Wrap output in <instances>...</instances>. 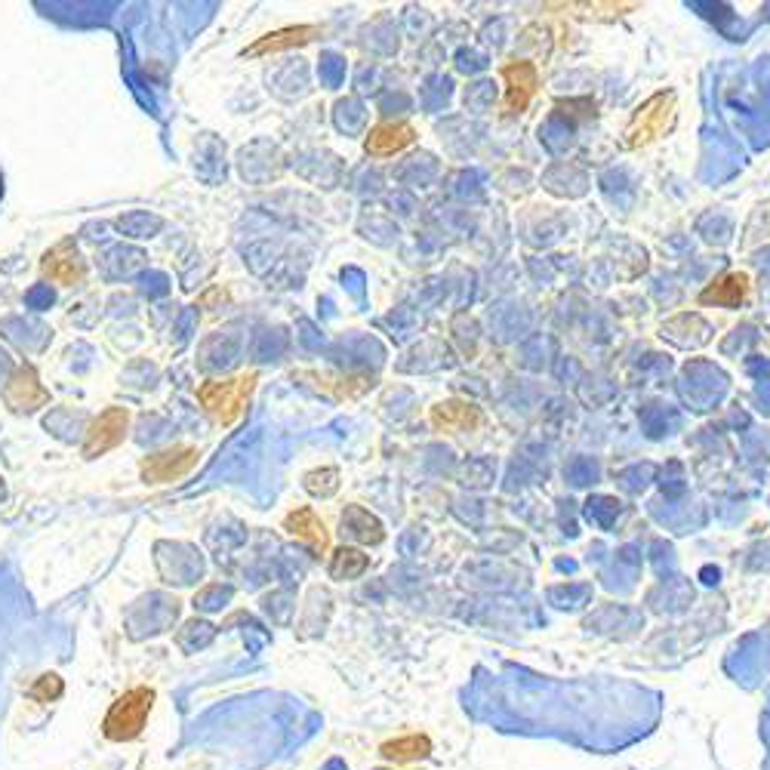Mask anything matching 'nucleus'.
<instances>
[{"instance_id": "1", "label": "nucleus", "mask_w": 770, "mask_h": 770, "mask_svg": "<svg viewBox=\"0 0 770 770\" xmlns=\"http://www.w3.org/2000/svg\"><path fill=\"white\" fill-rule=\"evenodd\" d=\"M256 382H260L256 370H246V373H238L231 379H210L197 389V401L214 423L234 426L256 392Z\"/></svg>"}, {"instance_id": "2", "label": "nucleus", "mask_w": 770, "mask_h": 770, "mask_svg": "<svg viewBox=\"0 0 770 770\" xmlns=\"http://www.w3.org/2000/svg\"><path fill=\"white\" fill-rule=\"evenodd\" d=\"M675 117H678V99L673 90L666 93H654L647 102H641L639 112L632 115L629 127H625V146L629 148H644L656 142L659 136L675 127Z\"/></svg>"}, {"instance_id": "3", "label": "nucleus", "mask_w": 770, "mask_h": 770, "mask_svg": "<svg viewBox=\"0 0 770 770\" xmlns=\"http://www.w3.org/2000/svg\"><path fill=\"white\" fill-rule=\"evenodd\" d=\"M154 705V690L151 688H133L127 690L120 700H117L108 715H105V724H102V734L112 739V743H127V739H136L142 734L146 727L148 712Z\"/></svg>"}, {"instance_id": "4", "label": "nucleus", "mask_w": 770, "mask_h": 770, "mask_svg": "<svg viewBox=\"0 0 770 770\" xmlns=\"http://www.w3.org/2000/svg\"><path fill=\"white\" fill-rule=\"evenodd\" d=\"M499 78L506 81V99H503V115L515 117L525 115L530 108V102L537 99L542 87L540 68L527 59H515V62H506L499 68Z\"/></svg>"}, {"instance_id": "5", "label": "nucleus", "mask_w": 770, "mask_h": 770, "mask_svg": "<svg viewBox=\"0 0 770 770\" xmlns=\"http://www.w3.org/2000/svg\"><path fill=\"white\" fill-rule=\"evenodd\" d=\"M127 428H130V410L105 407L87 428V438H83L81 447L83 457L96 459L102 453H108V450H115L117 444H124V438H127Z\"/></svg>"}, {"instance_id": "6", "label": "nucleus", "mask_w": 770, "mask_h": 770, "mask_svg": "<svg viewBox=\"0 0 770 770\" xmlns=\"http://www.w3.org/2000/svg\"><path fill=\"white\" fill-rule=\"evenodd\" d=\"M197 453L195 447H170V450H161V453H151L139 462V475L146 484H173L185 478L192 469L197 466Z\"/></svg>"}, {"instance_id": "7", "label": "nucleus", "mask_w": 770, "mask_h": 770, "mask_svg": "<svg viewBox=\"0 0 770 770\" xmlns=\"http://www.w3.org/2000/svg\"><path fill=\"white\" fill-rule=\"evenodd\" d=\"M41 275L53 280V284H62V287H78L87 278V265H83L78 246L71 244V241H62V244H56L44 256Z\"/></svg>"}, {"instance_id": "8", "label": "nucleus", "mask_w": 770, "mask_h": 770, "mask_svg": "<svg viewBox=\"0 0 770 770\" xmlns=\"http://www.w3.org/2000/svg\"><path fill=\"white\" fill-rule=\"evenodd\" d=\"M428 420H432V426L438 428V432H447V435L478 432V428L484 426V413H481V407L469 404V401H457V398L435 404L432 413H428Z\"/></svg>"}, {"instance_id": "9", "label": "nucleus", "mask_w": 770, "mask_h": 770, "mask_svg": "<svg viewBox=\"0 0 770 770\" xmlns=\"http://www.w3.org/2000/svg\"><path fill=\"white\" fill-rule=\"evenodd\" d=\"M3 401H7V407H13L16 413H32V410L47 404L49 392L41 386L34 367H19L13 379L7 382V389H3Z\"/></svg>"}, {"instance_id": "10", "label": "nucleus", "mask_w": 770, "mask_h": 770, "mask_svg": "<svg viewBox=\"0 0 770 770\" xmlns=\"http://www.w3.org/2000/svg\"><path fill=\"white\" fill-rule=\"evenodd\" d=\"M416 142V130L404 124V120H386L377 124L373 130L367 133L364 139V151L373 154V158H392L398 151H404Z\"/></svg>"}, {"instance_id": "11", "label": "nucleus", "mask_w": 770, "mask_h": 770, "mask_svg": "<svg viewBox=\"0 0 770 770\" xmlns=\"http://www.w3.org/2000/svg\"><path fill=\"white\" fill-rule=\"evenodd\" d=\"M284 530L290 533V537H296L299 542H306L312 552H318V555H327L330 549V530L324 527V521L318 518V512L309 506L302 508H294L287 518H284Z\"/></svg>"}, {"instance_id": "12", "label": "nucleus", "mask_w": 770, "mask_h": 770, "mask_svg": "<svg viewBox=\"0 0 770 770\" xmlns=\"http://www.w3.org/2000/svg\"><path fill=\"white\" fill-rule=\"evenodd\" d=\"M752 290V280L746 272H727L719 280H712L700 294L703 306H719V309H739L746 302V296Z\"/></svg>"}, {"instance_id": "13", "label": "nucleus", "mask_w": 770, "mask_h": 770, "mask_svg": "<svg viewBox=\"0 0 770 770\" xmlns=\"http://www.w3.org/2000/svg\"><path fill=\"white\" fill-rule=\"evenodd\" d=\"M318 34H321L318 25H290V28H280V32H272V34H265V37H260L253 47L244 49V56L256 59V56H268V53H280V49L306 47V44H312Z\"/></svg>"}, {"instance_id": "14", "label": "nucleus", "mask_w": 770, "mask_h": 770, "mask_svg": "<svg viewBox=\"0 0 770 770\" xmlns=\"http://www.w3.org/2000/svg\"><path fill=\"white\" fill-rule=\"evenodd\" d=\"M343 527L355 537V540H361V542H382L386 540V530H382V525H379V518H373L370 512H364L361 506H352L348 512L343 515Z\"/></svg>"}, {"instance_id": "15", "label": "nucleus", "mask_w": 770, "mask_h": 770, "mask_svg": "<svg viewBox=\"0 0 770 770\" xmlns=\"http://www.w3.org/2000/svg\"><path fill=\"white\" fill-rule=\"evenodd\" d=\"M367 567H370V558L364 555L361 549L343 545V549L333 555V561H330V576H333V579H355V576H361Z\"/></svg>"}, {"instance_id": "16", "label": "nucleus", "mask_w": 770, "mask_h": 770, "mask_svg": "<svg viewBox=\"0 0 770 770\" xmlns=\"http://www.w3.org/2000/svg\"><path fill=\"white\" fill-rule=\"evenodd\" d=\"M428 752H432L428 737H401L382 746V755H386L389 761H398V765H404V761H416V758H426Z\"/></svg>"}, {"instance_id": "17", "label": "nucleus", "mask_w": 770, "mask_h": 770, "mask_svg": "<svg viewBox=\"0 0 770 770\" xmlns=\"http://www.w3.org/2000/svg\"><path fill=\"white\" fill-rule=\"evenodd\" d=\"M306 491L312 493V496H333V493L340 491V472L336 469H314V472H309L306 475Z\"/></svg>"}, {"instance_id": "18", "label": "nucleus", "mask_w": 770, "mask_h": 770, "mask_svg": "<svg viewBox=\"0 0 770 770\" xmlns=\"http://www.w3.org/2000/svg\"><path fill=\"white\" fill-rule=\"evenodd\" d=\"M32 693L37 697V700H47V693L49 697H59V693H62V681H59L56 675H44V678H41V685H37Z\"/></svg>"}]
</instances>
